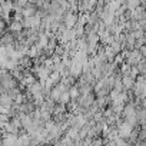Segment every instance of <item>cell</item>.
<instances>
[{
  "instance_id": "obj_2",
  "label": "cell",
  "mask_w": 146,
  "mask_h": 146,
  "mask_svg": "<svg viewBox=\"0 0 146 146\" xmlns=\"http://www.w3.org/2000/svg\"><path fill=\"white\" fill-rule=\"evenodd\" d=\"M22 13L25 17H32V16H36L37 15V5L35 3H27L25 7H22Z\"/></svg>"
},
{
  "instance_id": "obj_7",
  "label": "cell",
  "mask_w": 146,
  "mask_h": 146,
  "mask_svg": "<svg viewBox=\"0 0 146 146\" xmlns=\"http://www.w3.org/2000/svg\"><path fill=\"white\" fill-rule=\"evenodd\" d=\"M140 5H142L143 7H146V0H140Z\"/></svg>"
},
{
  "instance_id": "obj_1",
  "label": "cell",
  "mask_w": 146,
  "mask_h": 146,
  "mask_svg": "<svg viewBox=\"0 0 146 146\" xmlns=\"http://www.w3.org/2000/svg\"><path fill=\"white\" fill-rule=\"evenodd\" d=\"M78 16L73 13V12H69V13H66L64 16H63V25L67 27V29H73L76 25H78Z\"/></svg>"
},
{
  "instance_id": "obj_3",
  "label": "cell",
  "mask_w": 146,
  "mask_h": 146,
  "mask_svg": "<svg viewBox=\"0 0 146 146\" xmlns=\"http://www.w3.org/2000/svg\"><path fill=\"white\" fill-rule=\"evenodd\" d=\"M142 60H143V54L140 53L139 49H133V50L130 52V56L127 57V62H129L130 64H139Z\"/></svg>"
},
{
  "instance_id": "obj_4",
  "label": "cell",
  "mask_w": 146,
  "mask_h": 146,
  "mask_svg": "<svg viewBox=\"0 0 146 146\" xmlns=\"http://www.w3.org/2000/svg\"><path fill=\"white\" fill-rule=\"evenodd\" d=\"M72 100V96H70V93H69V90H66V92H63L62 93V96H60V103H63V105H67L69 102Z\"/></svg>"
},
{
  "instance_id": "obj_6",
  "label": "cell",
  "mask_w": 146,
  "mask_h": 146,
  "mask_svg": "<svg viewBox=\"0 0 146 146\" xmlns=\"http://www.w3.org/2000/svg\"><path fill=\"white\" fill-rule=\"evenodd\" d=\"M29 2H30V3H35V5H40L43 0H29Z\"/></svg>"
},
{
  "instance_id": "obj_5",
  "label": "cell",
  "mask_w": 146,
  "mask_h": 146,
  "mask_svg": "<svg viewBox=\"0 0 146 146\" xmlns=\"http://www.w3.org/2000/svg\"><path fill=\"white\" fill-rule=\"evenodd\" d=\"M92 143H93V145H100V143H103V140H102V139H96V140H93Z\"/></svg>"
}]
</instances>
